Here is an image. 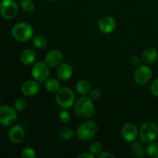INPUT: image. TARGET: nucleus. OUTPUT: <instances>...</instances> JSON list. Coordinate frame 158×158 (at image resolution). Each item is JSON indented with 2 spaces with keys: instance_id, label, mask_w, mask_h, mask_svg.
Returning <instances> with one entry per match:
<instances>
[{
  "instance_id": "f257e3e1",
  "label": "nucleus",
  "mask_w": 158,
  "mask_h": 158,
  "mask_svg": "<svg viewBox=\"0 0 158 158\" xmlns=\"http://www.w3.org/2000/svg\"><path fill=\"white\" fill-rule=\"evenodd\" d=\"M90 97H82L77 100L74 105L75 112L82 118H89L94 115L95 106Z\"/></svg>"
},
{
  "instance_id": "f03ea898",
  "label": "nucleus",
  "mask_w": 158,
  "mask_h": 158,
  "mask_svg": "<svg viewBox=\"0 0 158 158\" xmlns=\"http://www.w3.org/2000/svg\"><path fill=\"white\" fill-rule=\"evenodd\" d=\"M12 35L17 41L26 43L32 38L33 35V29L29 23H19L12 28Z\"/></svg>"
},
{
  "instance_id": "7ed1b4c3",
  "label": "nucleus",
  "mask_w": 158,
  "mask_h": 158,
  "mask_svg": "<svg viewBox=\"0 0 158 158\" xmlns=\"http://www.w3.org/2000/svg\"><path fill=\"white\" fill-rule=\"evenodd\" d=\"M158 136V127L151 121H147L141 125L139 131V137L143 143H152Z\"/></svg>"
},
{
  "instance_id": "20e7f679",
  "label": "nucleus",
  "mask_w": 158,
  "mask_h": 158,
  "mask_svg": "<svg viewBox=\"0 0 158 158\" xmlns=\"http://www.w3.org/2000/svg\"><path fill=\"white\" fill-rule=\"evenodd\" d=\"M98 131L97 123L93 121H86L82 123L77 131V137L82 141L90 140L96 135Z\"/></svg>"
},
{
  "instance_id": "39448f33",
  "label": "nucleus",
  "mask_w": 158,
  "mask_h": 158,
  "mask_svg": "<svg viewBox=\"0 0 158 158\" xmlns=\"http://www.w3.org/2000/svg\"><path fill=\"white\" fill-rule=\"evenodd\" d=\"M56 100L60 107L68 109L73 105L75 101V95L72 89L69 88H62L57 92Z\"/></svg>"
},
{
  "instance_id": "423d86ee",
  "label": "nucleus",
  "mask_w": 158,
  "mask_h": 158,
  "mask_svg": "<svg viewBox=\"0 0 158 158\" xmlns=\"http://www.w3.org/2000/svg\"><path fill=\"white\" fill-rule=\"evenodd\" d=\"M18 12V5L14 0H2L0 2V14L5 19H13Z\"/></svg>"
},
{
  "instance_id": "0eeeda50",
  "label": "nucleus",
  "mask_w": 158,
  "mask_h": 158,
  "mask_svg": "<svg viewBox=\"0 0 158 158\" xmlns=\"http://www.w3.org/2000/svg\"><path fill=\"white\" fill-rule=\"evenodd\" d=\"M17 120L16 110L11 106H0V124L4 127L12 126Z\"/></svg>"
},
{
  "instance_id": "6e6552de",
  "label": "nucleus",
  "mask_w": 158,
  "mask_h": 158,
  "mask_svg": "<svg viewBox=\"0 0 158 158\" xmlns=\"http://www.w3.org/2000/svg\"><path fill=\"white\" fill-rule=\"evenodd\" d=\"M32 76L38 83L45 82L49 76V66L44 62H38L32 69Z\"/></svg>"
},
{
  "instance_id": "1a4fd4ad",
  "label": "nucleus",
  "mask_w": 158,
  "mask_h": 158,
  "mask_svg": "<svg viewBox=\"0 0 158 158\" xmlns=\"http://www.w3.org/2000/svg\"><path fill=\"white\" fill-rule=\"evenodd\" d=\"M152 77V70L146 65L140 66L134 73V80L140 86L148 84Z\"/></svg>"
},
{
  "instance_id": "9d476101",
  "label": "nucleus",
  "mask_w": 158,
  "mask_h": 158,
  "mask_svg": "<svg viewBox=\"0 0 158 158\" xmlns=\"http://www.w3.org/2000/svg\"><path fill=\"white\" fill-rule=\"evenodd\" d=\"M138 134L137 127L133 123H126L121 129L122 137L127 142H134L137 139Z\"/></svg>"
},
{
  "instance_id": "9b49d317",
  "label": "nucleus",
  "mask_w": 158,
  "mask_h": 158,
  "mask_svg": "<svg viewBox=\"0 0 158 158\" xmlns=\"http://www.w3.org/2000/svg\"><path fill=\"white\" fill-rule=\"evenodd\" d=\"M63 60V55L62 52L57 49H52L46 55L45 63L50 67H54L61 64Z\"/></svg>"
},
{
  "instance_id": "f8f14e48",
  "label": "nucleus",
  "mask_w": 158,
  "mask_h": 158,
  "mask_svg": "<svg viewBox=\"0 0 158 158\" xmlns=\"http://www.w3.org/2000/svg\"><path fill=\"white\" fill-rule=\"evenodd\" d=\"M25 138V131L23 127L15 125L9 131V139L13 143H20Z\"/></svg>"
},
{
  "instance_id": "ddd939ff",
  "label": "nucleus",
  "mask_w": 158,
  "mask_h": 158,
  "mask_svg": "<svg viewBox=\"0 0 158 158\" xmlns=\"http://www.w3.org/2000/svg\"><path fill=\"white\" fill-rule=\"evenodd\" d=\"M40 89V86L36 80H28L23 83L21 90L26 97H33L38 94Z\"/></svg>"
},
{
  "instance_id": "4468645a",
  "label": "nucleus",
  "mask_w": 158,
  "mask_h": 158,
  "mask_svg": "<svg viewBox=\"0 0 158 158\" xmlns=\"http://www.w3.org/2000/svg\"><path fill=\"white\" fill-rule=\"evenodd\" d=\"M117 26L116 20L113 17L106 16L102 19L99 23V29L103 33H111L114 32Z\"/></svg>"
},
{
  "instance_id": "2eb2a0df",
  "label": "nucleus",
  "mask_w": 158,
  "mask_h": 158,
  "mask_svg": "<svg viewBox=\"0 0 158 158\" xmlns=\"http://www.w3.org/2000/svg\"><path fill=\"white\" fill-rule=\"evenodd\" d=\"M73 75V68L68 63H61L57 68V76L63 81H67Z\"/></svg>"
},
{
  "instance_id": "dca6fc26",
  "label": "nucleus",
  "mask_w": 158,
  "mask_h": 158,
  "mask_svg": "<svg viewBox=\"0 0 158 158\" xmlns=\"http://www.w3.org/2000/svg\"><path fill=\"white\" fill-rule=\"evenodd\" d=\"M158 59V52L154 48H148L142 54V60L148 64H153Z\"/></svg>"
},
{
  "instance_id": "f3484780",
  "label": "nucleus",
  "mask_w": 158,
  "mask_h": 158,
  "mask_svg": "<svg viewBox=\"0 0 158 158\" xmlns=\"http://www.w3.org/2000/svg\"><path fill=\"white\" fill-rule=\"evenodd\" d=\"M35 58H36V53H35V50L32 49H26L22 52L21 56V61L23 64L25 65H30L35 62Z\"/></svg>"
},
{
  "instance_id": "a211bd4d",
  "label": "nucleus",
  "mask_w": 158,
  "mask_h": 158,
  "mask_svg": "<svg viewBox=\"0 0 158 158\" xmlns=\"http://www.w3.org/2000/svg\"><path fill=\"white\" fill-rule=\"evenodd\" d=\"M76 89L79 94L86 95L91 90V86L86 80H80L76 85Z\"/></svg>"
},
{
  "instance_id": "6ab92c4d",
  "label": "nucleus",
  "mask_w": 158,
  "mask_h": 158,
  "mask_svg": "<svg viewBox=\"0 0 158 158\" xmlns=\"http://www.w3.org/2000/svg\"><path fill=\"white\" fill-rule=\"evenodd\" d=\"M45 87L51 93H57L60 89V83L54 78L47 79L45 83Z\"/></svg>"
},
{
  "instance_id": "aec40b11",
  "label": "nucleus",
  "mask_w": 158,
  "mask_h": 158,
  "mask_svg": "<svg viewBox=\"0 0 158 158\" xmlns=\"http://www.w3.org/2000/svg\"><path fill=\"white\" fill-rule=\"evenodd\" d=\"M143 142L141 141H136L134 144L132 145L131 148V151H132L134 156L137 157H142L144 156L145 151L144 147L143 145Z\"/></svg>"
},
{
  "instance_id": "412c9836",
  "label": "nucleus",
  "mask_w": 158,
  "mask_h": 158,
  "mask_svg": "<svg viewBox=\"0 0 158 158\" xmlns=\"http://www.w3.org/2000/svg\"><path fill=\"white\" fill-rule=\"evenodd\" d=\"M74 137V133L69 128H63L59 132V137L63 141H69Z\"/></svg>"
},
{
  "instance_id": "4be33fe9",
  "label": "nucleus",
  "mask_w": 158,
  "mask_h": 158,
  "mask_svg": "<svg viewBox=\"0 0 158 158\" xmlns=\"http://www.w3.org/2000/svg\"><path fill=\"white\" fill-rule=\"evenodd\" d=\"M32 43L34 46L37 49H44L47 46V40L43 35H35L32 40Z\"/></svg>"
},
{
  "instance_id": "5701e85b",
  "label": "nucleus",
  "mask_w": 158,
  "mask_h": 158,
  "mask_svg": "<svg viewBox=\"0 0 158 158\" xmlns=\"http://www.w3.org/2000/svg\"><path fill=\"white\" fill-rule=\"evenodd\" d=\"M20 6H21L22 9L27 13L32 12L33 11L34 7H35L32 0H21Z\"/></svg>"
},
{
  "instance_id": "b1692460",
  "label": "nucleus",
  "mask_w": 158,
  "mask_h": 158,
  "mask_svg": "<svg viewBox=\"0 0 158 158\" xmlns=\"http://www.w3.org/2000/svg\"><path fill=\"white\" fill-rule=\"evenodd\" d=\"M148 156L152 158H158V143H152L148 147L146 151Z\"/></svg>"
},
{
  "instance_id": "393cba45",
  "label": "nucleus",
  "mask_w": 158,
  "mask_h": 158,
  "mask_svg": "<svg viewBox=\"0 0 158 158\" xmlns=\"http://www.w3.org/2000/svg\"><path fill=\"white\" fill-rule=\"evenodd\" d=\"M26 103L24 98H18L15 100V103H14V109L17 111V112H23L25 109H26Z\"/></svg>"
},
{
  "instance_id": "a878e982",
  "label": "nucleus",
  "mask_w": 158,
  "mask_h": 158,
  "mask_svg": "<svg viewBox=\"0 0 158 158\" xmlns=\"http://www.w3.org/2000/svg\"><path fill=\"white\" fill-rule=\"evenodd\" d=\"M59 120H60V122H62V123H69L71 120L70 114H69L68 111L65 110H61L60 112V114H59Z\"/></svg>"
},
{
  "instance_id": "bb28decb",
  "label": "nucleus",
  "mask_w": 158,
  "mask_h": 158,
  "mask_svg": "<svg viewBox=\"0 0 158 158\" xmlns=\"http://www.w3.org/2000/svg\"><path fill=\"white\" fill-rule=\"evenodd\" d=\"M21 156L23 158H35L36 157V154L32 148H26L22 151Z\"/></svg>"
},
{
  "instance_id": "cd10ccee",
  "label": "nucleus",
  "mask_w": 158,
  "mask_h": 158,
  "mask_svg": "<svg viewBox=\"0 0 158 158\" xmlns=\"http://www.w3.org/2000/svg\"><path fill=\"white\" fill-rule=\"evenodd\" d=\"M102 151V145L99 142H94L90 144L89 147V152L93 154H99Z\"/></svg>"
},
{
  "instance_id": "c85d7f7f",
  "label": "nucleus",
  "mask_w": 158,
  "mask_h": 158,
  "mask_svg": "<svg viewBox=\"0 0 158 158\" xmlns=\"http://www.w3.org/2000/svg\"><path fill=\"white\" fill-rule=\"evenodd\" d=\"M89 97L92 99L93 100H97L98 99H100V97H101V92H100V89H93L89 91Z\"/></svg>"
},
{
  "instance_id": "c756f323",
  "label": "nucleus",
  "mask_w": 158,
  "mask_h": 158,
  "mask_svg": "<svg viewBox=\"0 0 158 158\" xmlns=\"http://www.w3.org/2000/svg\"><path fill=\"white\" fill-rule=\"evenodd\" d=\"M151 90L153 95L158 97V78L156 79L151 84Z\"/></svg>"
},
{
  "instance_id": "7c9ffc66",
  "label": "nucleus",
  "mask_w": 158,
  "mask_h": 158,
  "mask_svg": "<svg viewBox=\"0 0 158 158\" xmlns=\"http://www.w3.org/2000/svg\"><path fill=\"white\" fill-rule=\"evenodd\" d=\"M99 158H114L115 156L113 154H111L110 152H108V151H104V152H100L98 154Z\"/></svg>"
},
{
  "instance_id": "2f4dec72",
  "label": "nucleus",
  "mask_w": 158,
  "mask_h": 158,
  "mask_svg": "<svg viewBox=\"0 0 158 158\" xmlns=\"http://www.w3.org/2000/svg\"><path fill=\"white\" fill-rule=\"evenodd\" d=\"M79 158H94L95 157V155L93 154L92 153H83V154H80L78 156Z\"/></svg>"
},
{
  "instance_id": "473e14b6",
  "label": "nucleus",
  "mask_w": 158,
  "mask_h": 158,
  "mask_svg": "<svg viewBox=\"0 0 158 158\" xmlns=\"http://www.w3.org/2000/svg\"><path fill=\"white\" fill-rule=\"evenodd\" d=\"M49 1H51V2H54V1H56V0H49Z\"/></svg>"
},
{
  "instance_id": "72a5a7b5",
  "label": "nucleus",
  "mask_w": 158,
  "mask_h": 158,
  "mask_svg": "<svg viewBox=\"0 0 158 158\" xmlns=\"http://www.w3.org/2000/svg\"><path fill=\"white\" fill-rule=\"evenodd\" d=\"M0 103H1V100H0Z\"/></svg>"
}]
</instances>
